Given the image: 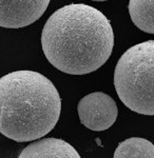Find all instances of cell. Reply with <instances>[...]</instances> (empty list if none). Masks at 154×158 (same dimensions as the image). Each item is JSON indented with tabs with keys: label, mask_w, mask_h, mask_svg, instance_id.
<instances>
[{
	"label": "cell",
	"mask_w": 154,
	"mask_h": 158,
	"mask_svg": "<svg viewBox=\"0 0 154 158\" xmlns=\"http://www.w3.org/2000/svg\"><path fill=\"white\" fill-rule=\"evenodd\" d=\"M41 47L47 59L60 72L84 75L108 61L114 47V33L101 11L88 4L71 3L47 20Z\"/></svg>",
	"instance_id": "cell-1"
},
{
	"label": "cell",
	"mask_w": 154,
	"mask_h": 158,
	"mask_svg": "<svg viewBox=\"0 0 154 158\" xmlns=\"http://www.w3.org/2000/svg\"><path fill=\"white\" fill-rule=\"evenodd\" d=\"M61 99L56 86L31 70L0 78V133L17 142L45 136L59 120Z\"/></svg>",
	"instance_id": "cell-2"
},
{
	"label": "cell",
	"mask_w": 154,
	"mask_h": 158,
	"mask_svg": "<svg viewBox=\"0 0 154 158\" xmlns=\"http://www.w3.org/2000/svg\"><path fill=\"white\" fill-rule=\"evenodd\" d=\"M114 85L131 111L154 115V40L133 45L122 55L115 68Z\"/></svg>",
	"instance_id": "cell-3"
},
{
	"label": "cell",
	"mask_w": 154,
	"mask_h": 158,
	"mask_svg": "<svg viewBox=\"0 0 154 158\" xmlns=\"http://www.w3.org/2000/svg\"><path fill=\"white\" fill-rule=\"evenodd\" d=\"M77 111L81 123L97 132L111 128L118 115L116 102L104 92H95L81 98Z\"/></svg>",
	"instance_id": "cell-4"
},
{
	"label": "cell",
	"mask_w": 154,
	"mask_h": 158,
	"mask_svg": "<svg viewBox=\"0 0 154 158\" xmlns=\"http://www.w3.org/2000/svg\"><path fill=\"white\" fill-rule=\"evenodd\" d=\"M51 0H0V27L20 29L37 21Z\"/></svg>",
	"instance_id": "cell-5"
},
{
	"label": "cell",
	"mask_w": 154,
	"mask_h": 158,
	"mask_svg": "<svg viewBox=\"0 0 154 158\" xmlns=\"http://www.w3.org/2000/svg\"><path fill=\"white\" fill-rule=\"evenodd\" d=\"M19 158H79L78 152L66 141L58 138H43L32 142L19 154Z\"/></svg>",
	"instance_id": "cell-6"
},
{
	"label": "cell",
	"mask_w": 154,
	"mask_h": 158,
	"mask_svg": "<svg viewBox=\"0 0 154 158\" xmlns=\"http://www.w3.org/2000/svg\"><path fill=\"white\" fill-rule=\"evenodd\" d=\"M128 9L132 22L138 29L154 34V0H130Z\"/></svg>",
	"instance_id": "cell-7"
},
{
	"label": "cell",
	"mask_w": 154,
	"mask_h": 158,
	"mask_svg": "<svg viewBox=\"0 0 154 158\" xmlns=\"http://www.w3.org/2000/svg\"><path fill=\"white\" fill-rule=\"evenodd\" d=\"M115 158H154V144L149 140L132 137L120 142L114 152Z\"/></svg>",
	"instance_id": "cell-8"
},
{
	"label": "cell",
	"mask_w": 154,
	"mask_h": 158,
	"mask_svg": "<svg viewBox=\"0 0 154 158\" xmlns=\"http://www.w3.org/2000/svg\"><path fill=\"white\" fill-rule=\"evenodd\" d=\"M92 1H107V0H92Z\"/></svg>",
	"instance_id": "cell-9"
}]
</instances>
